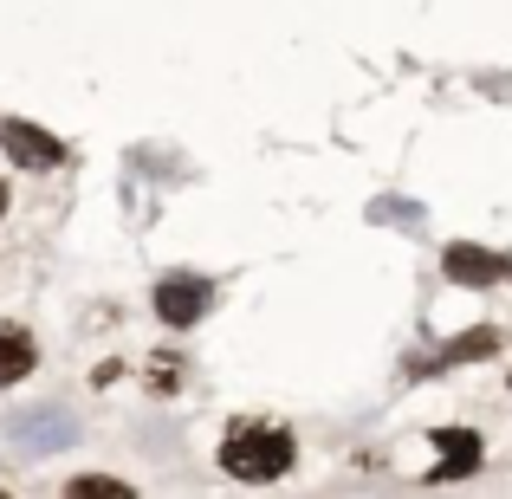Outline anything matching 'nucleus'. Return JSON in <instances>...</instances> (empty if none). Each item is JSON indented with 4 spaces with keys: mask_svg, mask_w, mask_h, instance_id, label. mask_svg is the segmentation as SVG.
Returning <instances> with one entry per match:
<instances>
[{
    "mask_svg": "<svg viewBox=\"0 0 512 499\" xmlns=\"http://www.w3.org/2000/svg\"><path fill=\"white\" fill-rule=\"evenodd\" d=\"M221 467L234 480H247V487L279 480L292 467V428H279V422H234L227 441H221Z\"/></svg>",
    "mask_w": 512,
    "mask_h": 499,
    "instance_id": "nucleus-1",
    "label": "nucleus"
},
{
    "mask_svg": "<svg viewBox=\"0 0 512 499\" xmlns=\"http://www.w3.org/2000/svg\"><path fill=\"white\" fill-rule=\"evenodd\" d=\"M0 150H7L20 169H59L65 163V143L52 137V130L26 124V117H7V124H0Z\"/></svg>",
    "mask_w": 512,
    "mask_h": 499,
    "instance_id": "nucleus-2",
    "label": "nucleus"
},
{
    "mask_svg": "<svg viewBox=\"0 0 512 499\" xmlns=\"http://www.w3.org/2000/svg\"><path fill=\"white\" fill-rule=\"evenodd\" d=\"M208 299H214L208 279H195V273H169L163 286H156V318L182 331V325H195V318H208Z\"/></svg>",
    "mask_w": 512,
    "mask_h": 499,
    "instance_id": "nucleus-3",
    "label": "nucleus"
},
{
    "mask_svg": "<svg viewBox=\"0 0 512 499\" xmlns=\"http://www.w3.org/2000/svg\"><path fill=\"white\" fill-rule=\"evenodd\" d=\"M441 273L454 279V286H500L506 279V253H487V247H474V240H454L448 253H441Z\"/></svg>",
    "mask_w": 512,
    "mask_h": 499,
    "instance_id": "nucleus-4",
    "label": "nucleus"
},
{
    "mask_svg": "<svg viewBox=\"0 0 512 499\" xmlns=\"http://www.w3.org/2000/svg\"><path fill=\"white\" fill-rule=\"evenodd\" d=\"M435 448H441V467L428 474L435 487H441V480H467V474L480 467V454H487L474 428H435Z\"/></svg>",
    "mask_w": 512,
    "mask_h": 499,
    "instance_id": "nucleus-5",
    "label": "nucleus"
},
{
    "mask_svg": "<svg viewBox=\"0 0 512 499\" xmlns=\"http://www.w3.org/2000/svg\"><path fill=\"white\" fill-rule=\"evenodd\" d=\"M13 441H20V448H72V441H78V422H72V415H52V409L13 415Z\"/></svg>",
    "mask_w": 512,
    "mask_h": 499,
    "instance_id": "nucleus-6",
    "label": "nucleus"
},
{
    "mask_svg": "<svg viewBox=\"0 0 512 499\" xmlns=\"http://www.w3.org/2000/svg\"><path fill=\"white\" fill-rule=\"evenodd\" d=\"M39 363V350H33V337H26L20 325H0V383H20L26 370Z\"/></svg>",
    "mask_w": 512,
    "mask_h": 499,
    "instance_id": "nucleus-7",
    "label": "nucleus"
},
{
    "mask_svg": "<svg viewBox=\"0 0 512 499\" xmlns=\"http://www.w3.org/2000/svg\"><path fill=\"white\" fill-rule=\"evenodd\" d=\"M493 350H500V331H493V325H480V331L448 337V350H441L435 363H480V357H493Z\"/></svg>",
    "mask_w": 512,
    "mask_h": 499,
    "instance_id": "nucleus-8",
    "label": "nucleus"
},
{
    "mask_svg": "<svg viewBox=\"0 0 512 499\" xmlns=\"http://www.w3.org/2000/svg\"><path fill=\"white\" fill-rule=\"evenodd\" d=\"M72 499H130L124 480H111V474H78L72 480Z\"/></svg>",
    "mask_w": 512,
    "mask_h": 499,
    "instance_id": "nucleus-9",
    "label": "nucleus"
},
{
    "mask_svg": "<svg viewBox=\"0 0 512 499\" xmlns=\"http://www.w3.org/2000/svg\"><path fill=\"white\" fill-rule=\"evenodd\" d=\"M150 383H156V389H175V383H182V363H175V350H156V363H150Z\"/></svg>",
    "mask_w": 512,
    "mask_h": 499,
    "instance_id": "nucleus-10",
    "label": "nucleus"
},
{
    "mask_svg": "<svg viewBox=\"0 0 512 499\" xmlns=\"http://www.w3.org/2000/svg\"><path fill=\"white\" fill-rule=\"evenodd\" d=\"M7 201H13V195H7V182H0V214H7Z\"/></svg>",
    "mask_w": 512,
    "mask_h": 499,
    "instance_id": "nucleus-11",
    "label": "nucleus"
}]
</instances>
